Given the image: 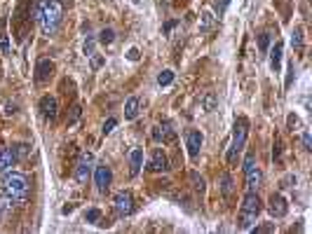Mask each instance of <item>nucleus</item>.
Segmentation results:
<instances>
[{
  "label": "nucleus",
  "instance_id": "f257e3e1",
  "mask_svg": "<svg viewBox=\"0 0 312 234\" xmlns=\"http://www.w3.org/2000/svg\"><path fill=\"white\" fill-rule=\"evenodd\" d=\"M64 19V2L61 0H42L35 7V21L40 24L45 35H54Z\"/></svg>",
  "mask_w": 312,
  "mask_h": 234
},
{
  "label": "nucleus",
  "instance_id": "f03ea898",
  "mask_svg": "<svg viewBox=\"0 0 312 234\" xmlns=\"http://www.w3.org/2000/svg\"><path fill=\"white\" fill-rule=\"evenodd\" d=\"M263 211V204H260V197H258L256 190H249L242 199V211H240V230H251V225L256 220V216Z\"/></svg>",
  "mask_w": 312,
  "mask_h": 234
},
{
  "label": "nucleus",
  "instance_id": "7ed1b4c3",
  "mask_svg": "<svg viewBox=\"0 0 312 234\" xmlns=\"http://www.w3.org/2000/svg\"><path fill=\"white\" fill-rule=\"evenodd\" d=\"M246 136H249V119L246 117H237L235 129H232V143H230V150H228V164H235L237 155L244 150Z\"/></svg>",
  "mask_w": 312,
  "mask_h": 234
},
{
  "label": "nucleus",
  "instance_id": "20e7f679",
  "mask_svg": "<svg viewBox=\"0 0 312 234\" xmlns=\"http://www.w3.org/2000/svg\"><path fill=\"white\" fill-rule=\"evenodd\" d=\"M2 192L7 195L17 197L21 201H26V195H28V181L24 173H17V171H5V178H2Z\"/></svg>",
  "mask_w": 312,
  "mask_h": 234
},
{
  "label": "nucleus",
  "instance_id": "39448f33",
  "mask_svg": "<svg viewBox=\"0 0 312 234\" xmlns=\"http://www.w3.org/2000/svg\"><path fill=\"white\" fill-rule=\"evenodd\" d=\"M113 206H115V213L124 218V216H129L132 211H134V199H132V192H127V190H120L118 195L113 197Z\"/></svg>",
  "mask_w": 312,
  "mask_h": 234
},
{
  "label": "nucleus",
  "instance_id": "423d86ee",
  "mask_svg": "<svg viewBox=\"0 0 312 234\" xmlns=\"http://www.w3.org/2000/svg\"><path fill=\"white\" fill-rule=\"evenodd\" d=\"M89 173H92V152H82L78 164H75V181L87 183L89 181Z\"/></svg>",
  "mask_w": 312,
  "mask_h": 234
},
{
  "label": "nucleus",
  "instance_id": "0eeeda50",
  "mask_svg": "<svg viewBox=\"0 0 312 234\" xmlns=\"http://www.w3.org/2000/svg\"><path fill=\"white\" fill-rule=\"evenodd\" d=\"M150 136L155 143H172V141H176V129L172 124H157V127H153Z\"/></svg>",
  "mask_w": 312,
  "mask_h": 234
},
{
  "label": "nucleus",
  "instance_id": "6e6552de",
  "mask_svg": "<svg viewBox=\"0 0 312 234\" xmlns=\"http://www.w3.org/2000/svg\"><path fill=\"white\" fill-rule=\"evenodd\" d=\"M110 181H113V171H110V167H106V164H99L94 169V183L96 187L101 190V192H106L108 190Z\"/></svg>",
  "mask_w": 312,
  "mask_h": 234
},
{
  "label": "nucleus",
  "instance_id": "1a4fd4ad",
  "mask_svg": "<svg viewBox=\"0 0 312 234\" xmlns=\"http://www.w3.org/2000/svg\"><path fill=\"white\" fill-rule=\"evenodd\" d=\"M40 113L45 119H50V122H54L56 115H59V103H56L54 96H42L40 99Z\"/></svg>",
  "mask_w": 312,
  "mask_h": 234
},
{
  "label": "nucleus",
  "instance_id": "9d476101",
  "mask_svg": "<svg viewBox=\"0 0 312 234\" xmlns=\"http://www.w3.org/2000/svg\"><path fill=\"white\" fill-rule=\"evenodd\" d=\"M167 169H169V159H167V155H164L162 150L157 148V150L150 155L148 171H153V173H160V171H167Z\"/></svg>",
  "mask_w": 312,
  "mask_h": 234
},
{
  "label": "nucleus",
  "instance_id": "9b49d317",
  "mask_svg": "<svg viewBox=\"0 0 312 234\" xmlns=\"http://www.w3.org/2000/svg\"><path fill=\"white\" fill-rule=\"evenodd\" d=\"M202 134H200V131H188V134H186V148H188V155L192 157V159H195V157L200 155V148H202Z\"/></svg>",
  "mask_w": 312,
  "mask_h": 234
},
{
  "label": "nucleus",
  "instance_id": "f8f14e48",
  "mask_svg": "<svg viewBox=\"0 0 312 234\" xmlns=\"http://www.w3.org/2000/svg\"><path fill=\"white\" fill-rule=\"evenodd\" d=\"M268 208H270L272 218H284L289 206H286V199L282 195H272L270 201H268Z\"/></svg>",
  "mask_w": 312,
  "mask_h": 234
},
{
  "label": "nucleus",
  "instance_id": "ddd939ff",
  "mask_svg": "<svg viewBox=\"0 0 312 234\" xmlns=\"http://www.w3.org/2000/svg\"><path fill=\"white\" fill-rule=\"evenodd\" d=\"M52 70H54V64L50 59H40L35 64V82H47L52 78Z\"/></svg>",
  "mask_w": 312,
  "mask_h": 234
},
{
  "label": "nucleus",
  "instance_id": "4468645a",
  "mask_svg": "<svg viewBox=\"0 0 312 234\" xmlns=\"http://www.w3.org/2000/svg\"><path fill=\"white\" fill-rule=\"evenodd\" d=\"M17 162H19V159H17V155H14L12 148H2V150H0V173L10 171Z\"/></svg>",
  "mask_w": 312,
  "mask_h": 234
},
{
  "label": "nucleus",
  "instance_id": "2eb2a0df",
  "mask_svg": "<svg viewBox=\"0 0 312 234\" xmlns=\"http://www.w3.org/2000/svg\"><path fill=\"white\" fill-rule=\"evenodd\" d=\"M129 164H132L129 176H139V171H141V167H143V150H141V148L132 150V155H129Z\"/></svg>",
  "mask_w": 312,
  "mask_h": 234
},
{
  "label": "nucleus",
  "instance_id": "dca6fc26",
  "mask_svg": "<svg viewBox=\"0 0 312 234\" xmlns=\"http://www.w3.org/2000/svg\"><path fill=\"white\" fill-rule=\"evenodd\" d=\"M244 176H246V187H249V190H258V187H260V183H263V173H260L258 167L249 169Z\"/></svg>",
  "mask_w": 312,
  "mask_h": 234
},
{
  "label": "nucleus",
  "instance_id": "f3484780",
  "mask_svg": "<svg viewBox=\"0 0 312 234\" xmlns=\"http://www.w3.org/2000/svg\"><path fill=\"white\" fill-rule=\"evenodd\" d=\"M282 52H284V45H282V42H275V47H272V52H270V66L275 73H277L279 66H282Z\"/></svg>",
  "mask_w": 312,
  "mask_h": 234
},
{
  "label": "nucleus",
  "instance_id": "a211bd4d",
  "mask_svg": "<svg viewBox=\"0 0 312 234\" xmlns=\"http://www.w3.org/2000/svg\"><path fill=\"white\" fill-rule=\"evenodd\" d=\"M214 24H216V17L211 12H202L200 14V33H209L211 28H214Z\"/></svg>",
  "mask_w": 312,
  "mask_h": 234
},
{
  "label": "nucleus",
  "instance_id": "6ab92c4d",
  "mask_svg": "<svg viewBox=\"0 0 312 234\" xmlns=\"http://www.w3.org/2000/svg\"><path fill=\"white\" fill-rule=\"evenodd\" d=\"M139 99L132 96V99H127V103H124V119H136L139 115Z\"/></svg>",
  "mask_w": 312,
  "mask_h": 234
},
{
  "label": "nucleus",
  "instance_id": "aec40b11",
  "mask_svg": "<svg viewBox=\"0 0 312 234\" xmlns=\"http://www.w3.org/2000/svg\"><path fill=\"white\" fill-rule=\"evenodd\" d=\"M221 192H223V197H230L232 195V178H230V173H223V176H221Z\"/></svg>",
  "mask_w": 312,
  "mask_h": 234
},
{
  "label": "nucleus",
  "instance_id": "412c9836",
  "mask_svg": "<svg viewBox=\"0 0 312 234\" xmlns=\"http://www.w3.org/2000/svg\"><path fill=\"white\" fill-rule=\"evenodd\" d=\"M291 45H294V50L300 52L303 50V28H294V33H291Z\"/></svg>",
  "mask_w": 312,
  "mask_h": 234
},
{
  "label": "nucleus",
  "instance_id": "4be33fe9",
  "mask_svg": "<svg viewBox=\"0 0 312 234\" xmlns=\"http://www.w3.org/2000/svg\"><path fill=\"white\" fill-rule=\"evenodd\" d=\"M270 40H272V33H268V31H265V33H260V35H258V50H260V52H268Z\"/></svg>",
  "mask_w": 312,
  "mask_h": 234
},
{
  "label": "nucleus",
  "instance_id": "5701e85b",
  "mask_svg": "<svg viewBox=\"0 0 312 234\" xmlns=\"http://www.w3.org/2000/svg\"><path fill=\"white\" fill-rule=\"evenodd\" d=\"M113 40H115V31H113V28H104V31L99 33V42H101V45H110Z\"/></svg>",
  "mask_w": 312,
  "mask_h": 234
},
{
  "label": "nucleus",
  "instance_id": "b1692460",
  "mask_svg": "<svg viewBox=\"0 0 312 234\" xmlns=\"http://www.w3.org/2000/svg\"><path fill=\"white\" fill-rule=\"evenodd\" d=\"M202 105H204V110H207V113H211V110L216 108V94H214V91H209V94L204 96Z\"/></svg>",
  "mask_w": 312,
  "mask_h": 234
},
{
  "label": "nucleus",
  "instance_id": "393cba45",
  "mask_svg": "<svg viewBox=\"0 0 312 234\" xmlns=\"http://www.w3.org/2000/svg\"><path fill=\"white\" fill-rule=\"evenodd\" d=\"M174 82V73L172 70H162L160 75H157V84L160 87H167V84H172Z\"/></svg>",
  "mask_w": 312,
  "mask_h": 234
},
{
  "label": "nucleus",
  "instance_id": "a878e982",
  "mask_svg": "<svg viewBox=\"0 0 312 234\" xmlns=\"http://www.w3.org/2000/svg\"><path fill=\"white\" fill-rule=\"evenodd\" d=\"M190 181H192V187H195V190H200V192L204 190V178L197 173V171H192V173H190Z\"/></svg>",
  "mask_w": 312,
  "mask_h": 234
},
{
  "label": "nucleus",
  "instance_id": "bb28decb",
  "mask_svg": "<svg viewBox=\"0 0 312 234\" xmlns=\"http://www.w3.org/2000/svg\"><path fill=\"white\" fill-rule=\"evenodd\" d=\"M80 105H73V108H70V115H68V119H66V124L68 127H73V124H75V122H78V117H80Z\"/></svg>",
  "mask_w": 312,
  "mask_h": 234
},
{
  "label": "nucleus",
  "instance_id": "cd10ccee",
  "mask_svg": "<svg viewBox=\"0 0 312 234\" xmlns=\"http://www.w3.org/2000/svg\"><path fill=\"white\" fill-rule=\"evenodd\" d=\"M99 218H101V211H99V208H89V211L85 213V220L87 222H99Z\"/></svg>",
  "mask_w": 312,
  "mask_h": 234
},
{
  "label": "nucleus",
  "instance_id": "c85d7f7f",
  "mask_svg": "<svg viewBox=\"0 0 312 234\" xmlns=\"http://www.w3.org/2000/svg\"><path fill=\"white\" fill-rule=\"evenodd\" d=\"M300 143H303V150H312V134H310V129L303 131V138H300Z\"/></svg>",
  "mask_w": 312,
  "mask_h": 234
},
{
  "label": "nucleus",
  "instance_id": "c756f323",
  "mask_svg": "<svg viewBox=\"0 0 312 234\" xmlns=\"http://www.w3.org/2000/svg\"><path fill=\"white\" fill-rule=\"evenodd\" d=\"M94 47H96V40L92 38V35H87V40H85V54L92 56V54H94Z\"/></svg>",
  "mask_w": 312,
  "mask_h": 234
},
{
  "label": "nucleus",
  "instance_id": "7c9ffc66",
  "mask_svg": "<svg viewBox=\"0 0 312 234\" xmlns=\"http://www.w3.org/2000/svg\"><path fill=\"white\" fill-rule=\"evenodd\" d=\"M115 127H118V119H115V117H108V119H106V124H104V136H108Z\"/></svg>",
  "mask_w": 312,
  "mask_h": 234
},
{
  "label": "nucleus",
  "instance_id": "2f4dec72",
  "mask_svg": "<svg viewBox=\"0 0 312 234\" xmlns=\"http://www.w3.org/2000/svg\"><path fill=\"white\" fill-rule=\"evenodd\" d=\"M12 150H14V155H17V159H21V157H26V155H28V145H24V143L14 145Z\"/></svg>",
  "mask_w": 312,
  "mask_h": 234
},
{
  "label": "nucleus",
  "instance_id": "473e14b6",
  "mask_svg": "<svg viewBox=\"0 0 312 234\" xmlns=\"http://www.w3.org/2000/svg\"><path fill=\"white\" fill-rule=\"evenodd\" d=\"M254 167H256V155H254V152H249V155L244 157V173L249 169H254Z\"/></svg>",
  "mask_w": 312,
  "mask_h": 234
},
{
  "label": "nucleus",
  "instance_id": "72a5a7b5",
  "mask_svg": "<svg viewBox=\"0 0 312 234\" xmlns=\"http://www.w3.org/2000/svg\"><path fill=\"white\" fill-rule=\"evenodd\" d=\"M0 52L2 54L10 52V42H7V35H5V33H0Z\"/></svg>",
  "mask_w": 312,
  "mask_h": 234
},
{
  "label": "nucleus",
  "instance_id": "f704fd0d",
  "mask_svg": "<svg viewBox=\"0 0 312 234\" xmlns=\"http://www.w3.org/2000/svg\"><path fill=\"white\" fill-rule=\"evenodd\" d=\"M104 66V56H96V52L92 54V70H99Z\"/></svg>",
  "mask_w": 312,
  "mask_h": 234
},
{
  "label": "nucleus",
  "instance_id": "c9c22d12",
  "mask_svg": "<svg viewBox=\"0 0 312 234\" xmlns=\"http://www.w3.org/2000/svg\"><path fill=\"white\" fill-rule=\"evenodd\" d=\"M230 5V0H216V14L221 17V14L225 12V7Z\"/></svg>",
  "mask_w": 312,
  "mask_h": 234
},
{
  "label": "nucleus",
  "instance_id": "e433bc0d",
  "mask_svg": "<svg viewBox=\"0 0 312 234\" xmlns=\"http://www.w3.org/2000/svg\"><path fill=\"white\" fill-rule=\"evenodd\" d=\"M286 127H289V131H294L296 127H298V117H296V115H289V117H286Z\"/></svg>",
  "mask_w": 312,
  "mask_h": 234
},
{
  "label": "nucleus",
  "instance_id": "4c0bfd02",
  "mask_svg": "<svg viewBox=\"0 0 312 234\" xmlns=\"http://www.w3.org/2000/svg\"><path fill=\"white\" fill-rule=\"evenodd\" d=\"M256 232H275V222H268V225H260V227H256Z\"/></svg>",
  "mask_w": 312,
  "mask_h": 234
},
{
  "label": "nucleus",
  "instance_id": "58836bf2",
  "mask_svg": "<svg viewBox=\"0 0 312 234\" xmlns=\"http://www.w3.org/2000/svg\"><path fill=\"white\" fill-rule=\"evenodd\" d=\"M127 59H129V61H136V59H139V50H129V52H127Z\"/></svg>",
  "mask_w": 312,
  "mask_h": 234
},
{
  "label": "nucleus",
  "instance_id": "ea45409f",
  "mask_svg": "<svg viewBox=\"0 0 312 234\" xmlns=\"http://www.w3.org/2000/svg\"><path fill=\"white\" fill-rule=\"evenodd\" d=\"M289 183H296V178H294V176H289V178H284V181L279 183V185H282V187H291Z\"/></svg>",
  "mask_w": 312,
  "mask_h": 234
},
{
  "label": "nucleus",
  "instance_id": "a19ab883",
  "mask_svg": "<svg viewBox=\"0 0 312 234\" xmlns=\"http://www.w3.org/2000/svg\"><path fill=\"white\" fill-rule=\"evenodd\" d=\"M291 80H294V66H291V68H289V75H286V87H289V84H291Z\"/></svg>",
  "mask_w": 312,
  "mask_h": 234
},
{
  "label": "nucleus",
  "instance_id": "79ce46f5",
  "mask_svg": "<svg viewBox=\"0 0 312 234\" xmlns=\"http://www.w3.org/2000/svg\"><path fill=\"white\" fill-rule=\"evenodd\" d=\"M176 26V21H169V24H167V26H164V33H169V31H172V28Z\"/></svg>",
  "mask_w": 312,
  "mask_h": 234
}]
</instances>
